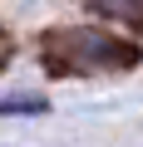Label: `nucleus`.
<instances>
[{
	"instance_id": "1",
	"label": "nucleus",
	"mask_w": 143,
	"mask_h": 147,
	"mask_svg": "<svg viewBox=\"0 0 143 147\" xmlns=\"http://www.w3.org/2000/svg\"><path fill=\"white\" fill-rule=\"evenodd\" d=\"M44 103L40 98H30V103H0V113H40Z\"/></svg>"
}]
</instances>
